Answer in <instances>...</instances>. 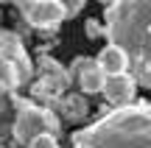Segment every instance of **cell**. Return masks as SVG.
<instances>
[{"instance_id": "cell-1", "label": "cell", "mask_w": 151, "mask_h": 148, "mask_svg": "<svg viewBox=\"0 0 151 148\" xmlns=\"http://www.w3.org/2000/svg\"><path fill=\"white\" fill-rule=\"evenodd\" d=\"M104 36L123 48L129 73L151 89V0H112L104 9Z\"/></svg>"}, {"instance_id": "cell-2", "label": "cell", "mask_w": 151, "mask_h": 148, "mask_svg": "<svg viewBox=\"0 0 151 148\" xmlns=\"http://www.w3.org/2000/svg\"><path fill=\"white\" fill-rule=\"evenodd\" d=\"M70 148H151V104L132 101L101 109L98 120L70 137Z\"/></svg>"}, {"instance_id": "cell-3", "label": "cell", "mask_w": 151, "mask_h": 148, "mask_svg": "<svg viewBox=\"0 0 151 148\" xmlns=\"http://www.w3.org/2000/svg\"><path fill=\"white\" fill-rule=\"evenodd\" d=\"M34 81V61L14 31L0 28V117L9 115L17 95Z\"/></svg>"}, {"instance_id": "cell-4", "label": "cell", "mask_w": 151, "mask_h": 148, "mask_svg": "<svg viewBox=\"0 0 151 148\" xmlns=\"http://www.w3.org/2000/svg\"><path fill=\"white\" fill-rule=\"evenodd\" d=\"M14 106H17V117H14V123H11V137H14L17 145L28 148V143H31L37 134H45V132L59 137L62 123H59V117H56V112L50 109V106L20 104V101H14Z\"/></svg>"}, {"instance_id": "cell-5", "label": "cell", "mask_w": 151, "mask_h": 148, "mask_svg": "<svg viewBox=\"0 0 151 148\" xmlns=\"http://www.w3.org/2000/svg\"><path fill=\"white\" fill-rule=\"evenodd\" d=\"M70 78L76 84H78V89L84 95H101V87H104V73L101 67H98L95 59H90V56H76L70 61Z\"/></svg>"}, {"instance_id": "cell-6", "label": "cell", "mask_w": 151, "mask_h": 148, "mask_svg": "<svg viewBox=\"0 0 151 148\" xmlns=\"http://www.w3.org/2000/svg\"><path fill=\"white\" fill-rule=\"evenodd\" d=\"M22 17L34 28H59V22L65 20V6L62 0H31L22 9Z\"/></svg>"}, {"instance_id": "cell-7", "label": "cell", "mask_w": 151, "mask_h": 148, "mask_svg": "<svg viewBox=\"0 0 151 148\" xmlns=\"http://www.w3.org/2000/svg\"><path fill=\"white\" fill-rule=\"evenodd\" d=\"M101 95L106 98L109 106H129L132 101H137V81L132 78V73H115V76L104 78Z\"/></svg>"}, {"instance_id": "cell-8", "label": "cell", "mask_w": 151, "mask_h": 148, "mask_svg": "<svg viewBox=\"0 0 151 148\" xmlns=\"http://www.w3.org/2000/svg\"><path fill=\"white\" fill-rule=\"evenodd\" d=\"M37 70H39V78H45L56 92H67V87H70V81H73V78H70V70L62 67L56 59H50V56H39Z\"/></svg>"}, {"instance_id": "cell-9", "label": "cell", "mask_w": 151, "mask_h": 148, "mask_svg": "<svg viewBox=\"0 0 151 148\" xmlns=\"http://www.w3.org/2000/svg\"><path fill=\"white\" fill-rule=\"evenodd\" d=\"M56 109H59V115L65 117L67 123H76V126L84 123L87 117H90V104H87V98H84V95H78V92H70V95H65V98L59 95Z\"/></svg>"}, {"instance_id": "cell-10", "label": "cell", "mask_w": 151, "mask_h": 148, "mask_svg": "<svg viewBox=\"0 0 151 148\" xmlns=\"http://www.w3.org/2000/svg\"><path fill=\"white\" fill-rule=\"evenodd\" d=\"M98 67H101L104 76H115V73H129V56L123 53V48L106 42V48L95 56Z\"/></svg>"}, {"instance_id": "cell-11", "label": "cell", "mask_w": 151, "mask_h": 148, "mask_svg": "<svg viewBox=\"0 0 151 148\" xmlns=\"http://www.w3.org/2000/svg\"><path fill=\"white\" fill-rule=\"evenodd\" d=\"M28 148H59V137H56V134H50V132L37 134V137L28 143Z\"/></svg>"}, {"instance_id": "cell-12", "label": "cell", "mask_w": 151, "mask_h": 148, "mask_svg": "<svg viewBox=\"0 0 151 148\" xmlns=\"http://www.w3.org/2000/svg\"><path fill=\"white\" fill-rule=\"evenodd\" d=\"M62 6H65V20H73V17H78V11L87 6V0H62Z\"/></svg>"}, {"instance_id": "cell-13", "label": "cell", "mask_w": 151, "mask_h": 148, "mask_svg": "<svg viewBox=\"0 0 151 148\" xmlns=\"http://www.w3.org/2000/svg\"><path fill=\"white\" fill-rule=\"evenodd\" d=\"M84 34H87V39H101L104 36V25L98 20H87L84 22Z\"/></svg>"}, {"instance_id": "cell-14", "label": "cell", "mask_w": 151, "mask_h": 148, "mask_svg": "<svg viewBox=\"0 0 151 148\" xmlns=\"http://www.w3.org/2000/svg\"><path fill=\"white\" fill-rule=\"evenodd\" d=\"M98 3H104V6H106V3H112V0H98Z\"/></svg>"}]
</instances>
